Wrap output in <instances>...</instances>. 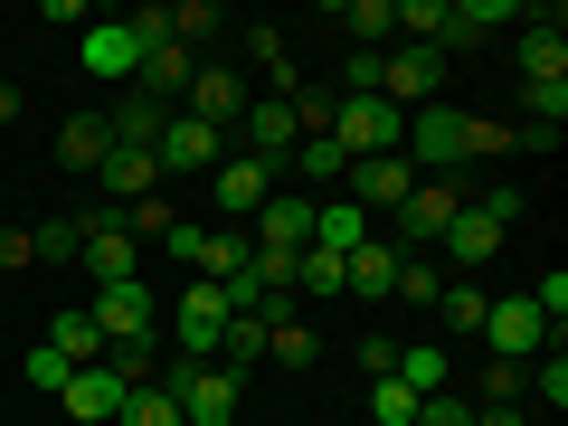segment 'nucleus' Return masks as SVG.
<instances>
[{"mask_svg": "<svg viewBox=\"0 0 568 426\" xmlns=\"http://www.w3.org/2000/svg\"><path fill=\"white\" fill-rule=\"evenodd\" d=\"M162 39H171V20H162V10H133V20H95L77 58H85V77H133V67L152 58Z\"/></svg>", "mask_w": 568, "mask_h": 426, "instance_id": "obj_1", "label": "nucleus"}, {"mask_svg": "<svg viewBox=\"0 0 568 426\" xmlns=\"http://www.w3.org/2000/svg\"><path fill=\"white\" fill-rule=\"evenodd\" d=\"M85 313H95V332H104V351H152V342H162V294H152V284H95V304H85Z\"/></svg>", "mask_w": 568, "mask_h": 426, "instance_id": "obj_2", "label": "nucleus"}, {"mask_svg": "<svg viewBox=\"0 0 568 426\" xmlns=\"http://www.w3.org/2000/svg\"><path fill=\"white\" fill-rule=\"evenodd\" d=\"M162 388L181 398V426H237V407H246V379H227L219 361H209V369L171 361V369H162Z\"/></svg>", "mask_w": 568, "mask_h": 426, "instance_id": "obj_3", "label": "nucleus"}, {"mask_svg": "<svg viewBox=\"0 0 568 426\" xmlns=\"http://www.w3.org/2000/svg\"><path fill=\"white\" fill-rule=\"evenodd\" d=\"M455 209H465V181H417L398 209H388V219H398L388 246H398V256H436V237L455 227Z\"/></svg>", "mask_w": 568, "mask_h": 426, "instance_id": "obj_4", "label": "nucleus"}, {"mask_svg": "<svg viewBox=\"0 0 568 426\" xmlns=\"http://www.w3.org/2000/svg\"><path fill=\"white\" fill-rule=\"evenodd\" d=\"M398 133H407V114H398V104H379V95H342V104H332V142H342L351 162L398 152Z\"/></svg>", "mask_w": 568, "mask_h": 426, "instance_id": "obj_5", "label": "nucleus"}, {"mask_svg": "<svg viewBox=\"0 0 568 426\" xmlns=\"http://www.w3.org/2000/svg\"><path fill=\"white\" fill-rule=\"evenodd\" d=\"M77 227H85V237H77V265H85L95 284H133V275H142V246L123 237V209H85Z\"/></svg>", "mask_w": 568, "mask_h": 426, "instance_id": "obj_6", "label": "nucleus"}, {"mask_svg": "<svg viewBox=\"0 0 568 426\" xmlns=\"http://www.w3.org/2000/svg\"><path fill=\"white\" fill-rule=\"evenodd\" d=\"M446 95V58L436 48H379V104H398V114H417V104Z\"/></svg>", "mask_w": 568, "mask_h": 426, "instance_id": "obj_7", "label": "nucleus"}, {"mask_svg": "<svg viewBox=\"0 0 568 426\" xmlns=\"http://www.w3.org/2000/svg\"><path fill=\"white\" fill-rule=\"evenodd\" d=\"M275 181H284L275 162H256V152H227V162L209 171V209H219V219L237 227V219H256V209L275 200Z\"/></svg>", "mask_w": 568, "mask_h": 426, "instance_id": "obj_8", "label": "nucleus"}, {"mask_svg": "<svg viewBox=\"0 0 568 426\" xmlns=\"http://www.w3.org/2000/svg\"><path fill=\"white\" fill-rule=\"evenodd\" d=\"M246 67H200V77H190V95H181V114L190 123H209V133H237V114H246Z\"/></svg>", "mask_w": 568, "mask_h": 426, "instance_id": "obj_9", "label": "nucleus"}, {"mask_svg": "<svg viewBox=\"0 0 568 426\" xmlns=\"http://www.w3.org/2000/svg\"><path fill=\"white\" fill-rule=\"evenodd\" d=\"M484 342H493V361H540V351L559 342V332H549L540 313H530V294H503V304L484 313Z\"/></svg>", "mask_w": 568, "mask_h": 426, "instance_id": "obj_10", "label": "nucleus"}, {"mask_svg": "<svg viewBox=\"0 0 568 426\" xmlns=\"http://www.w3.org/2000/svg\"><path fill=\"white\" fill-rule=\"evenodd\" d=\"M152 162H162V181H171V171H181V181L200 171V181H209V171L227 162V133H209V123L171 114V123H162V142H152Z\"/></svg>", "mask_w": 568, "mask_h": 426, "instance_id": "obj_11", "label": "nucleus"}, {"mask_svg": "<svg viewBox=\"0 0 568 426\" xmlns=\"http://www.w3.org/2000/svg\"><path fill=\"white\" fill-rule=\"evenodd\" d=\"M123 398H133V379H123L114 361L77 369V379L58 388V407H67V417H77V426H114V417H123Z\"/></svg>", "mask_w": 568, "mask_h": 426, "instance_id": "obj_12", "label": "nucleus"}, {"mask_svg": "<svg viewBox=\"0 0 568 426\" xmlns=\"http://www.w3.org/2000/svg\"><path fill=\"white\" fill-rule=\"evenodd\" d=\"M294 142H304V123H294V104H284V95H256V104L237 114V152H256V162L284 171V152H294Z\"/></svg>", "mask_w": 568, "mask_h": 426, "instance_id": "obj_13", "label": "nucleus"}, {"mask_svg": "<svg viewBox=\"0 0 568 426\" xmlns=\"http://www.w3.org/2000/svg\"><path fill=\"white\" fill-rule=\"evenodd\" d=\"M407 190H417V171H407V152H379V162H351L342 200H351V209H361V219H369V209H398Z\"/></svg>", "mask_w": 568, "mask_h": 426, "instance_id": "obj_14", "label": "nucleus"}, {"mask_svg": "<svg viewBox=\"0 0 568 426\" xmlns=\"http://www.w3.org/2000/svg\"><path fill=\"white\" fill-rule=\"evenodd\" d=\"M265 361H284V369H313V361H323V332L304 323V304H294V294H275V304H265Z\"/></svg>", "mask_w": 568, "mask_h": 426, "instance_id": "obj_15", "label": "nucleus"}, {"mask_svg": "<svg viewBox=\"0 0 568 426\" xmlns=\"http://www.w3.org/2000/svg\"><path fill=\"white\" fill-rule=\"evenodd\" d=\"M256 246H265V256H304V246H313V200H304V190H275V200L256 209Z\"/></svg>", "mask_w": 568, "mask_h": 426, "instance_id": "obj_16", "label": "nucleus"}, {"mask_svg": "<svg viewBox=\"0 0 568 426\" xmlns=\"http://www.w3.org/2000/svg\"><path fill=\"white\" fill-rule=\"evenodd\" d=\"M342 284L361 294V304H388V294H398V246H388V237H361V246L342 256Z\"/></svg>", "mask_w": 568, "mask_h": 426, "instance_id": "obj_17", "label": "nucleus"}, {"mask_svg": "<svg viewBox=\"0 0 568 426\" xmlns=\"http://www.w3.org/2000/svg\"><path fill=\"white\" fill-rule=\"evenodd\" d=\"M190 77H200V58H190V48H171V39H162V48H152V58L133 67V85H142V104H162V114H171V104L190 95Z\"/></svg>", "mask_w": 568, "mask_h": 426, "instance_id": "obj_18", "label": "nucleus"}, {"mask_svg": "<svg viewBox=\"0 0 568 426\" xmlns=\"http://www.w3.org/2000/svg\"><path fill=\"white\" fill-rule=\"evenodd\" d=\"M511 58H521V85H568V29L559 20H530Z\"/></svg>", "mask_w": 568, "mask_h": 426, "instance_id": "obj_19", "label": "nucleus"}, {"mask_svg": "<svg viewBox=\"0 0 568 426\" xmlns=\"http://www.w3.org/2000/svg\"><path fill=\"white\" fill-rule=\"evenodd\" d=\"M503 20H521L511 0H446V39H436V58L455 67V48H484V29H503Z\"/></svg>", "mask_w": 568, "mask_h": 426, "instance_id": "obj_20", "label": "nucleus"}, {"mask_svg": "<svg viewBox=\"0 0 568 426\" xmlns=\"http://www.w3.org/2000/svg\"><path fill=\"white\" fill-rule=\"evenodd\" d=\"M436 256H446V265H465V275H474V265H484V256H503V227H493L484 219V209H455V227H446V237H436Z\"/></svg>", "mask_w": 568, "mask_h": 426, "instance_id": "obj_21", "label": "nucleus"}, {"mask_svg": "<svg viewBox=\"0 0 568 426\" xmlns=\"http://www.w3.org/2000/svg\"><path fill=\"white\" fill-rule=\"evenodd\" d=\"M284 181H323V200H342V181H351V152L332 133H313V142H294L284 152Z\"/></svg>", "mask_w": 568, "mask_h": 426, "instance_id": "obj_22", "label": "nucleus"}, {"mask_svg": "<svg viewBox=\"0 0 568 426\" xmlns=\"http://www.w3.org/2000/svg\"><path fill=\"white\" fill-rule=\"evenodd\" d=\"M104 152H114V123H104L95 104L58 123V162H67V171H104Z\"/></svg>", "mask_w": 568, "mask_h": 426, "instance_id": "obj_23", "label": "nucleus"}, {"mask_svg": "<svg viewBox=\"0 0 568 426\" xmlns=\"http://www.w3.org/2000/svg\"><path fill=\"white\" fill-rule=\"evenodd\" d=\"M152 181H162V162H152V152H104V171H95V190H104L114 209L152 200Z\"/></svg>", "mask_w": 568, "mask_h": 426, "instance_id": "obj_24", "label": "nucleus"}, {"mask_svg": "<svg viewBox=\"0 0 568 426\" xmlns=\"http://www.w3.org/2000/svg\"><path fill=\"white\" fill-rule=\"evenodd\" d=\"M332 29H351L379 58V48H398V0H351V10H332Z\"/></svg>", "mask_w": 568, "mask_h": 426, "instance_id": "obj_25", "label": "nucleus"}, {"mask_svg": "<svg viewBox=\"0 0 568 426\" xmlns=\"http://www.w3.org/2000/svg\"><path fill=\"white\" fill-rule=\"evenodd\" d=\"M361 237H369V219L351 200H313V246H323V256H351Z\"/></svg>", "mask_w": 568, "mask_h": 426, "instance_id": "obj_26", "label": "nucleus"}, {"mask_svg": "<svg viewBox=\"0 0 568 426\" xmlns=\"http://www.w3.org/2000/svg\"><path fill=\"white\" fill-rule=\"evenodd\" d=\"M48 351H67V369H95L104 361V332H95V313H58V323H48Z\"/></svg>", "mask_w": 568, "mask_h": 426, "instance_id": "obj_27", "label": "nucleus"}, {"mask_svg": "<svg viewBox=\"0 0 568 426\" xmlns=\"http://www.w3.org/2000/svg\"><path fill=\"white\" fill-rule=\"evenodd\" d=\"M398 379L417 388V398H436V388H455V361L436 342H398Z\"/></svg>", "mask_w": 568, "mask_h": 426, "instance_id": "obj_28", "label": "nucleus"}, {"mask_svg": "<svg viewBox=\"0 0 568 426\" xmlns=\"http://www.w3.org/2000/svg\"><path fill=\"white\" fill-rule=\"evenodd\" d=\"M436 313H446V332H484V313H493V294L474 275H446V294H436Z\"/></svg>", "mask_w": 568, "mask_h": 426, "instance_id": "obj_29", "label": "nucleus"}, {"mask_svg": "<svg viewBox=\"0 0 568 426\" xmlns=\"http://www.w3.org/2000/svg\"><path fill=\"white\" fill-rule=\"evenodd\" d=\"M294 294H304V304H332V294H351V284H342V256L304 246V256H294Z\"/></svg>", "mask_w": 568, "mask_h": 426, "instance_id": "obj_30", "label": "nucleus"}, {"mask_svg": "<svg viewBox=\"0 0 568 426\" xmlns=\"http://www.w3.org/2000/svg\"><path fill=\"white\" fill-rule=\"evenodd\" d=\"M417 388H407V379H369V426H417Z\"/></svg>", "mask_w": 568, "mask_h": 426, "instance_id": "obj_31", "label": "nucleus"}, {"mask_svg": "<svg viewBox=\"0 0 568 426\" xmlns=\"http://www.w3.org/2000/svg\"><path fill=\"white\" fill-rule=\"evenodd\" d=\"M436 294H446V265L436 256H398V294H388V304H436Z\"/></svg>", "mask_w": 568, "mask_h": 426, "instance_id": "obj_32", "label": "nucleus"}, {"mask_svg": "<svg viewBox=\"0 0 568 426\" xmlns=\"http://www.w3.org/2000/svg\"><path fill=\"white\" fill-rule=\"evenodd\" d=\"M171 20V48H200V39H219L227 29V10H209V0H181V10H162Z\"/></svg>", "mask_w": 568, "mask_h": 426, "instance_id": "obj_33", "label": "nucleus"}, {"mask_svg": "<svg viewBox=\"0 0 568 426\" xmlns=\"http://www.w3.org/2000/svg\"><path fill=\"white\" fill-rule=\"evenodd\" d=\"M114 426H181V398L152 379V388H133V398H123V417H114Z\"/></svg>", "mask_w": 568, "mask_h": 426, "instance_id": "obj_34", "label": "nucleus"}, {"mask_svg": "<svg viewBox=\"0 0 568 426\" xmlns=\"http://www.w3.org/2000/svg\"><path fill=\"white\" fill-rule=\"evenodd\" d=\"M530 398H540V407H568V342H549L540 361H530Z\"/></svg>", "mask_w": 568, "mask_h": 426, "instance_id": "obj_35", "label": "nucleus"}, {"mask_svg": "<svg viewBox=\"0 0 568 426\" xmlns=\"http://www.w3.org/2000/svg\"><path fill=\"white\" fill-rule=\"evenodd\" d=\"M530 398V361H484V407H521Z\"/></svg>", "mask_w": 568, "mask_h": 426, "instance_id": "obj_36", "label": "nucleus"}, {"mask_svg": "<svg viewBox=\"0 0 568 426\" xmlns=\"http://www.w3.org/2000/svg\"><path fill=\"white\" fill-rule=\"evenodd\" d=\"M20 379H29V388H48V398H58V388L77 379V369H67V351H48V342H29V361H20Z\"/></svg>", "mask_w": 568, "mask_h": 426, "instance_id": "obj_37", "label": "nucleus"}, {"mask_svg": "<svg viewBox=\"0 0 568 426\" xmlns=\"http://www.w3.org/2000/svg\"><path fill=\"white\" fill-rule=\"evenodd\" d=\"M77 237H85L77 219H39V227H29V246H39V265H58V256H77Z\"/></svg>", "mask_w": 568, "mask_h": 426, "instance_id": "obj_38", "label": "nucleus"}, {"mask_svg": "<svg viewBox=\"0 0 568 426\" xmlns=\"http://www.w3.org/2000/svg\"><path fill=\"white\" fill-rule=\"evenodd\" d=\"M521 123H549V133H559L568 123V85H521Z\"/></svg>", "mask_w": 568, "mask_h": 426, "instance_id": "obj_39", "label": "nucleus"}, {"mask_svg": "<svg viewBox=\"0 0 568 426\" xmlns=\"http://www.w3.org/2000/svg\"><path fill=\"white\" fill-rule=\"evenodd\" d=\"M474 209H484L493 227H511V219H521V209H530V190H521V181H493V190H484V200H474Z\"/></svg>", "mask_w": 568, "mask_h": 426, "instance_id": "obj_40", "label": "nucleus"}, {"mask_svg": "<svg viewBox=\"0 0 568 426\" xmlns=\"http://www.w3.org/2000/svg\"><path fill=\"white\" fill-rule=\"evenodd\" d=\"M417 426H474V398H455V388H436V398L417 407Z\"/></svg>", "mask_w": 568, "mask_h": 426, "instance_id": "obj_41", "label": "nucleus"}, {"mask_svg": "<svg viewBox=\"0 0 568 426\" xmlns=\"http://www.w3.org/2000/svg\"><path fill=\"white\" fill-rule=\"evenodd\" d=\"M361 369L369 379H398V342H388V332H361Z\"/></svg>", "mask_w": 568, "mask_h": 426, "instance_id": "obj_42", "label": "nucleus"}, {"mask_svg": "<svg viewBox=\"0 0 568 426\" xmlns=\"http://www.w3.org/2000/svg\"><path fill=\"white\" fill-rule=\"evenodd\" d=\"M39 265V246H29V227H0V275H29Z\"/></svg>", "mask_w": 568, "mask_h": 426, "instance_id": "obj_43", "label": "nucleus"}, {"mask_svg": "<svg viewBox=\"0 0 568 426\" xmlns=\"http://www.w3.org/2000/svg\"><path fill=\"white\" fill-rule=\"evenodd\" d=\"M493 152H511V123L503 114H474V162H493Z\"/></svg>", "mask_w": 568, "mask_h": 426, "instance_id": "obj_44", "label": "nucleus"}, {"mask_svg": "<svg viewBox=\"0 0 568 426\" xmlns=\"http://www.w3.org/2000/svg\"><path fill=\"white\" fill-rule=\"evenodd\" d=\"M342 95H379V58H369V48L342 67Z\"/></svg>", "mask_w": 568, "mask_h": 426, "instance_id": "obj_45", "label": "nucleus"}, {"mask_svg": "<svg viewBox=\"0 0 568 426\" xmlns=\"http://www.w3.org/2000/svg\"><path fill=\"white\" fill-rule=\"evenodd\" d=\"M474 426H530L521 407H474Z\"/></svg>", "mask_w": 568, "mask_h": 426, "instance_id": "obj_46", "label": "nucleus"}, {"mask_svg": "<svg viewBox=\"0 0 568 426\" xmlns=\"http://www.w3.org/2000/svg\"><path fill=\"white\" fill-rule=\"evenodd\" d=\"M10 123H20V85L0 77V133H10Z\"/></svg>", "mask_w": 568, "mask_h": 426, "instance_id": "obj_47", "label": "nucleus"}]
</instances>
